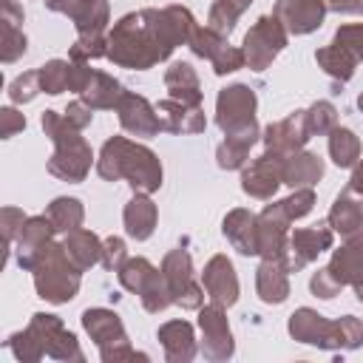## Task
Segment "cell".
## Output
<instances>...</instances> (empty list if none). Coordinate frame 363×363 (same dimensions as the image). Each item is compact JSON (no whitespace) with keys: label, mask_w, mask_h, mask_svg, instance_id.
I'll return each mask as SVG.
<instances>
[{"label":"cell","mask_w":363,"mask_h":363,"mask_svg":"<svg viewBox=\"0 0 363 363\" xmlns=\"http://www.w3.org/2000/svg\"><path fill=\"white\" fill-rule=\"evenodd\" d=\"M196 28V17L184 6L130 11L108 31V60L119 68L147 71L164 62L179 45H187Z\"/></svg>","instance_id":"obj_1"},{"label":"cell","mask_w":363,"mask_h":363,"mask_svg":"<svg viewBox=\"0 0 363 363\" xmlns=\"http://www.w3.org/2000/svg\"><path fill=\"white\" fill-rule=\"evenodd\" d=\"M96 173L105 182L125 179L133 193H156L162 187V162L159 156L125 136L105 139L99 156H96Z\"/></svg>","instance_id":"obj_2"},{"label":"cell","mask_w":363,"mask_h":363,"mask_svg":"<svg viewBox=\"0 0 363 363\" xmlns=\"http://www.w3.org/2000/svg\"><path fill=\"white\" fill-rule=\"evenodd\" d=\"M40 125L54 145V153L48 159V173L62 182H74V184L82 182L91 170L94 150L79 136V128H74L65 119V113H57V111H43Z\"/></svg>","instance_id":"obj_3"},{"label":"cell","mask_w":363,"mask_h":363,"mask_svg":"<svg viewBox=\"0 0 363 363\" xmlns=\"http://www.w3.org/2000/svg\"><path fill=\"white\" fill-rule=\"evenodd\" d=\"M31 275H34L37 295L48 303H68L71 298H77L79 281H82V272L71 264L65 247L57 241H48L40 250V255L34 258Z\"/></svg>","instance_id":"obj_4"},{"label":"cell","mask_w":363,"mask_h":363,"mask_svg":"<svg viewBox=\"0 0 363 363\" xmlns=\"http://www.w3.org/2000/svg\"><path fill=\"white\" fill-rule=\"evenodd\" d=\"M82 329L91 335V340L99 349V357L105 363H119V360H147V354L136 352L128 343V332L122 326V318L113 309H85L82 312Z\"/></svg>","instance_id":"obj_5"},{"label":"cell","mask_w":363,"mask_h":363,"mask_svg":"<svg viewBox=\"0 0 363 363\" xmlns=\"http://www.w3.org/2000/svg\"><path fill=\"white\" fill-rule=\"evenodd\" d=\"M116 275H119V284L128 292H136L142 298V306L150 315H159L173 303V292H170V286L162 275V267L156 269L147 258H142V255L130 258L128 255V261L116 269Z\"/></svg>","instance_id":"obj_6"},{"label":"cell","mask_w":363,"mask_h":363,"mask_svg":"<svg viewBox=\"0 0 363 363\" xmlns=\"http://www.w3.org/2000/svg\"><path fill=\"white\" fill-rule=\"evenodd\" d=\"M286 40H289V34L275 14L258 17L241 43L247 68L250 71H267L272 65V60L286 48Z\"/></svg>","instance_id":"obj_7"},{"label":"cell","mask_w":363,"mask_h":363,"mask_svg":"<svg viewBox=\"0 0 363 363\" xmlns=\"http://www.w3.org/2000/svg\"><path fill=\"white\" fill-rule=\"evenodd\" d=\"M255 108H258V99L250 85H244V82L227 85L218 91V99H216V125L221 128L224 136L252 130V128H258Z\"/></svg>","instance_id":"obj_8"},{"label":"cell","mask_w":363,"mask_h":363,"mask_svg":"<svg viewBox=\"0 0 363 363\" xmlns=\"http://www.w3.org/2000/svg\"><path fill=\"white\" fill-rule=\"evenodd\" d=\"M26 329L34 335V340L40 343V349H43L45 357L65 360V363H82V360H85V354H82V349H79L74 332H68L57 315L34 312Z\"/></svg>","instance_id":"obj_9"},{"label":"cell","mask_w":363,"mask_h":363,"mask_svg":"<svg viewBox=\"0 0 363 363\" xmlns=\"http://www.w3.org/2000/svg\"><path fill=\"white\" fill-rule=\"evenodd\" d=\"M162 275L173 292V303H179L182 309L199 312L204 306V286H199L193 281V258L187 250L176 247L162 258Z\"/></svg>","instance_id":"obj_10"},{"label":"cell","mask_w":363,"mask_h":363,"mask_svg":"<svg viewBox=\"0 0 363 363\" xmlns=\"http://www.w3.org/2000/svg\"><path fill=\"white\" fill-rule=\"evenodd\" d=\"M199 329H201V354L204 360H213V363H221V360H230L233 352H235V340H233V332H230V320H227V309L218 306V303H207L199 309Z\"/></svg>","instance_id":"obj_11"},{"label":"cell","mask_w":363,"mask_h":363,"mask_svg":"<svg viewBox=\"0 0 363 363\" xmlns=\"http://www.w3.org/2000/svg\"><path fill=\"white\" fill-rule=\"evenodd\" d=\"M332 241H335V230L329 227V221H318L315 227H301L289 233V244H286L281 264L286 267V272H301L320 252L332 250Z\"/></svg>","instance_id":"obj_12"},{"label":"cell","mask_w":363,"mask_h":363,"mask_svg":"<svg viewBox=\"0 0 363 363\" xmlns=\"http://www.w3.org/2000/svg\"><path fill=\"white\" fill-rule=\"evenodd\" d=\"M48 11L65 14L77 26V37H105L111 23L108 0H45Z\"/></svg>","instance_id":"obj_13"},{"label":"cell","mask_w":363,"mask_h":363,"mask_svg":"<svg viewBox=\"0 0 363 363\" xmlns=\"http://www.w3.org/2000/svg\"><path fill=\"white\" fill-rule=\"evenodd\" d=\"M284 162L286 156L281 153H272V150H264L250 167H244L241 173V190L252 199H272L275 190L284 184Z\"/></svg>","instance_id":"obj_14"},{"label":"cell","mask_w":363,"mask_h":363,"mask_svg":"<svg viewBox=\"0 0 363 363\" xmlns=\"http://www.w3.org/2000/svg\"><path fill=\"white\" fill-rule=\"evenodd\" d=\"M289 335L298 340V343H306V346H318V349H329L335 352L337 349V320H329L323 318L320 312L309 309V306H301L289 315V323H286Z\"/></svg>","instance_id":"obj_15"},{"label":"cell","mask_w":363,"mask_h":363,"mask_svg":"<svg viewBox=\"0 0 363 363\" xmlns=\"http://www.w3.org/2000/svg\"><path fill=\"white\" fill-rule=\"evenodd\" d=\"M264 150L281 153V156H292L298 150L306 147V142L312 139L309 128H306V111H295L278 122H269L264 128Z\"/></svg>","instance_id":"obj_16"},{"label":"cell","mask_w":363,"mask_h":363,"mask_svg":"<svg viewBox=\"0 0 363 363\" xmlns=\"http://www.w3.org/2000/svg\"><path fill=\"white\" fill-rule=\"evenodd\" d=\"M289 224L292 218L286 216L281 201L267 204L258 213V255L261 258H275V261L284 258L286 244H289Z\"/></svg>","instance_id":"obj_17"},{"label":"cell","mask_w":363,"mask_h":363,"mask_svg":"<svg viewBox=\"0 0 363 363\" xmlns=\"http://www.w3.org/2000/svg\"><path fill=\"white\" fill-rule=\"evenodd\" d=\"M116 116H119V125L122 130H128L130 136H139V139H150L162 130V119H159V111L142 96V94H133V91H125L119 105L113 108Z\"/></svg>","instance_id":"obj_18"},{"label":"cell","mask_w":363,"mask_h":363,"mask_svg":"<svg viewBox=\"0 0 363 363\" xmlns=\"http://www.w3.org/2000/svg\"><path fill=\"white\" fill-rule=\"evenodd\" d=\"M326 3L323 0H275L272 14L284 23L286 34H312L323 26L326 17Z\"/></svg>","instance_id":"obj_19"},{"label":"cell","mask_w":363,"mask_h":363,"mask_svg":"<svg viewBox=\"0 0 363 363\" xmlns=\"http://www.w3.org/2000/svg\"><path fill=\"white\" fill-rule=\"evenodd\" d=\"M201 286L207 292V298L224 309H230L235 301H238V275H235V267L227 255H213L207 264H204V272H201Z\"/></svg>","instance_id":"obj_20"},{"label":"cell","mask_w":363,"mask_h":363,"mask_svg":"<svg viewBox=\"0 0 363 363\" xmlns=\"http://www.w3.org/2000/svg\"><path fill=\"white\" fill-rule=\"evenodd\" d=\"M326 269L340 286H352L363 278V230L346 235V241L332 252Z\"/></svg>","instance_id":"obj_21"},{"label":"cell","mask_w":363,"mask_h":363,"mask_svg":"<svg viewBox=\"0 0 363 363\" xmlns=\"http://www.w3.org/2000/svg\"><path fill=\"white\" fill-rule=\"evenodd\" d=\"M162 349H164V360L167 363H190L199 352L196 343V332L190 320H167L159 326L156 332Z\"/></svg>","instance_id":"obj_22"},{"label":"cell","mask_w":363,"mask_h":363,"mask_svg":"<svg viewBox=\"0 0 363 363\" xmlns=\"http://www.w3.org/2000/svg\"><path fill=\"white\" fill-rule=\"evenodd\" d=\"M54 235H57V230H54V224H51V218L45 213L43 216H28L23 230H20V235H17V264L31 272L34 258L40 255V250L48 241H54Z\"/></svg>","instance_id":"obj_23"},{"label":"cell","mask_w":363,"mask_h":363,"mask_svg":"<svg viewBox=\"0 0 363 363\" xmlns=\"http://www.w3.org/2000/svg\"><path fill=\"white\" fill-rule=\"evenodd\" d=\"M221 233L233 244V250H238L241 255H258V216L255 213L244 207L230 210L221 221Z\"/></svg>","instance_id":"obj_24"},{"label":"cell","mask_w":363,"mask_h":363,"mask_svg":"<svg viewBox=\"0 0 363 363\" xmlns=\"http://www.w3.org/2000/svg\"><path fill=\"white\" fill-rule=\"evenodd\" d=\"M159 119H162V130L167 133H201L207 128L204 111L201 105H184L179 99H162L156 105Z\"/></svg>","instance_id":"obj_25"},{"label":"cell","mask_w":363,"mask_h":363,"mask_svg":"<svg viewBox=\"0 0 363 363\" xmlns=\"http://www.w3.org/2000/svg\"><path fill=\"white\" fill-rule=\"evenodd\" d=\"M156 221H159V210H156L150 193H133L130 201L122 210L125 233L133 241H147L153 235V230H156Z\"/></svg>","instance_id":"obj_26"},{"label":"cell","mask_w":363,"mask_h":363,"mask_svg":"<svg viewBox=\"0 0 363 363\" xmlns=\"http://www.w3.org/2000/svg\"><path fill=\"white\" fill-rule=\"evenodd\" d=\"M286 267L275 258H261L255 269V292L264 303H284L289 298V278Z\"/></svg>","instance_id":"obj_27"},{"label":"cell","mask_w":363,"mask_h":363,"mask_svg":"<svg viewBox=\"0 0 363 363\" xmlns=\"http://www.w3.org/2000/svg\"><path fill=\"white\" fill-rule=\"evenodd\" d=\"M326 221H329V227H332L335 233H340V235H352V233L363 230V193H354L352 187H346V190L335 199V204H332Z\"/></svg>","instance_id":"obj_28"},{"label":"cell","mask_w":363,"mask_h":363,"mask_svg":"<svg viewBox=\"0 0 363 363\" xmlns=\"http://www.w3.org/2000/svg\"><path fill=\"white\" fill-rule=\"evenodd\" d=\"M164 88L170 94V99H179L184 105H201V82H199V74L190 62H173L167 71H164Z\"/></svg>","instance_id":"obj_29"},{"label":"cell","mask_w":363,"mask_h":363,"mask_svg":"<svg viewBox=\"0 0 363 363\" xmlns=\"http://www.w3.org/2000/svg\"><path fill=\"white\" fill-rule=\"evenodd\" d=\"M62 247H65L71 264H74L79 272H88L94 264L102 261V241H99V235L91 233V230H82V227H79V230L65 233Z\"/></svg>","instance_id":"obj_30"},{"label":"cell","mask_w":363,"mask_h":363,"mask_svg":"<svg viewBox=\"0 0 363 363\" xmlns=\"http://www.w3.org/2000/svg\"><path fill=\"white\" fill-rule=\"evenodd\" d=\"M320 176H323V159L309 150H298L284 162V184H289L292 190L312 187L320 182Z\"/></svg>","instance_id":"obj_31"},{"label":"cell","mask_w":363,"mask_h":363,"mask_svg":"<svg viewBox=\"0 0 363 363\" xmlns=\"http://www.w3.org/2000/svg\"><path fill=\"white\" fill-rule=\"evenodd\" d=\"M261 139V130L252 128V130H241V133H233V136H224V142L216 147V162L221 170H244L247 167V156H250V147Z\"/></svg>","instance_id":"obj_32"},{"label":"cell","mask_w":363,"mask_h":363,"mask_svg":"<svg viewBox=\"0 0 363 363\" xmlns=\"http://www.w3.org/2000/svg\"><path fill=\"white\" fill-rule=\"evenodd\" d=\"M122 94H125V88H122L119 79H113V77L105 74V71H94L91 82H88V88L79 94V99H85L94 111H108V108H116V105H119Z\"/></svg>","instance_id":"obj_33"},{"label":"cell","mask_w":363,"mask_h":363,"mask_svg":"<svg viewBox=\"0 0 363 363\" xmlns=\"http://www.w3.org/2000/svg\"><path fill=\"white\" fill-rule=\"evenodd\" d=\"M329 156L337 167H354L360 162V139L354 130L335 125L329 130Z\"/></svg>","instance_id":"obj_34"},{"label":"cell","mask_w":363,"mask_h":363,"mask_svg":"<svg viewBox=\"0 0 363 363\" xmlns=\"http://www.w3.org/2000/svg\"><path fill=\"white\" fill-rule=\"evenodd\" d=\"M45 216L51 218V224H54L57 233H71V230H79V227H82L85 207H82L79 199L60 196V199H54V201L45 207Z\"/></svg>","instance_id":"obj_35"},{"label":"cell","mask_w":363,"mask_h":363,"mask_svg":"<svg viewBox=\"0 0 363 363\" xmlns=\"http://www.w3.org/2000/svg\"><path fill=\"white\" fill-rule=\"evenodd\" d=\"M315 60H318V65L337 82V85H346L352 77H354V60L346 54V51H340L337 45H323V48H318L315 51Z\"/></svg>","instance_id":"obj_36"},{"label":"cell","mask_w":363,"mask_h":363,"mask_svg":"<svg viewBox=\"0 0 363 363\" xmlns=\"http://www.w3.org/2000/svg\"><path fill=\"white\" fill-rule=\"evenodd\" d=\"M250 3H252V0H216V3L210 6L207 26H210L213 31H218V34L227 37V34L235 28L238 17L250 9Z\"/></svg>","instance_id":"obj_37"},{"label":"cell","mask_w":363,"mask_h":363,"mask_svg":"<svg viewBox=\"0 0 363 363\" xmlns=\"http://www.w3.org/2000/svg\"><path fill=\"white\" fill-rule=\"evenodd\" d=\"M37 74H40V88H43V94L57 96V94L68 91L71 60H48L45 65H40V68H37Z\"/></svg>","instance_id":"obj_38"},{"label":"cell","mask_w":363,"mask_h":363,"mask_svg":"<svg viewBox=\"0 0 363 363\" xmlns=\"http://www.w3.org/2000/svg\"><path fill=\"white\" fill-rule=\"evenodd\" d=\"M28 48V40L23 34V28L17 23H9V20H0V60L9 65V62H17Z\"/></svg>","instance_id":"obj_39"},{"label":"cell","mask_w":363,"mask_h":363,"mask_svg":"<svg viewBox=\"0 0 363 363\" xmlns=\"http://www.w3.org/2000/svg\"><path fill=\"white\" fill-rule=\"evenodd\" d=\"M187 45H190V51H193L196 57H201V60H210V62H213V60H216V57H218L230 43H227V37H224V34L213 31L210 26H204V28L199 26V28L193 31V37H190V43H187Z\"/></svg>","instance_id":"obj_40"},{"label":"cell","mask_w":363,"mask_h":363,"mask_svg":"<svg viewBox=\"0 0 363 363\" xmlns=\"http://www.w3.org/2000/svg\"><path fill=\"white\" fill-rule=\"evenodd\" d=\"M337 125V108L326 99H318L306 108V128L312 136H323Z\"/></svg>","instance_id":"obj_41"},{"label":"cell","mask_w":363,"mask_h":363,"mask_svg":"<svg viewBox=\"0 0 363 363\" xmlns=\"http://www.w3.org/2000/svg\"><path fill=\"white\" fill-rule=\"evenodd\" d=\"M332 45H337L340 51H346L354 62L363 60V23H352V26H340L332 37Z\"/></svg>","instance_id":"obj_42"},{"label":"cell","mask_w":363,"mask_h":363,"mask_svg":"<svg viewBox=\"0 0 363 363\" xmlns=\"http://www.w3.org/2000/svg\"><path fill=\"white\" fill-rule=\"evenodd\" d=\"M40 91H43V88H40V74H37V71H23V74H17V77L11 79V85H9V99H11L14 105H26V102H31Z\"/></svg>","instance_id":"obj_43"},{"label":"cell","mask_w":363,"mask_h":363,"mask_svg":"<svg viewBox=\"0 0 363 363\" xmlns=\"http://www.w3.org/2000/svg\"><path fill=\"white\" fill-rule=\"evenodd\" d=\"M9 349H11V354H14L20 363H37V360L45 357L43 349H40V343L34 340V335H31L28 329L14 332V335L9 337Z\"/></svg>","instance_id":"obj_44"},{"label":"cell","mask_w":363,"mask_h":363,"mask_svg":"<svg viewBox=\"0 0 363 363\" xmlns=\"http://www.w3.org/2000/svg\"><path fill=\"white\" fill-rule=\"evenodd\" d=\"M363 346V320L354 315L337 318V349H360Z\"/></svg>","instance_id":"obj_45"},{"label":"cell","mask_w":363,"mask_h":363,"mask_svg":"<svg viewBox=\"0 0 363 363\" xmlns=\"http://www.w3.org/2000/svg\"><path fill=\"white\" fill-rule=\"evenodd\" d=\"M281 204H284L286 216H289L292 221H298V218H303V216L312 213V207H315V193H312V187H298V190H292V196L281 199Z\"/></svg>","instance_id":"obj_46"},{"label":"cell","mask_w":363,"mask_h":363,"mask_svg":"<svg viewBox=\"0 0 363 363\" xmlns=\"http://www.w3.org/2000/svg\"><path fill=\"white\" fill-rule=\"evenodd\" d=\"M26 213L23 210H17V207H3L0 210V227H3V241H6V252H9V247L17 241V235H20V230H23V224H26Z\"/></svg>","instance_id":"obj_47"},{"label":"cell","mask_w":363,"mask_h":363,"mask_svg":"<svg viewBox=\"0 0 363 363\" xmlns=\"http://www.w3.org/2000/svg\"><path fill=\"white\" fill-rule=\"evenodd\" d=\"M125 261H128V247H125V241H122L119 235L105 238V241H102V261H99V264H102L105 269L116 272Z\"/></svg>","instance_id":"obj_48"},{"label":"cell","mask_w":363,"mask_h":363,"mask_svg":"<svg viewBox=\"0 0 363 363\" xmlns=\"http://www.w3.org/2000/svg\"><path fill=\"white\" fill-rule=\"evenodd\" d=\"M247 62H244V51L241 48H235V45H227L216 60H213V74L216 77H224V74H233V71H238V68H244Z\"/></svg>","instance_id":"obj_49"},{"label":"cell","mask_w":363,"mask_h":363,"mask_svg":"<svg viewBox=\"0 0 363 363\" xmlns=\"http://www.w3.org/2000/svg\"><path fill=\"white\" fill-rule=\"evenodd\" d=\"M309 289H312V295H318V298H323V301H332L343 286L329 275V269L323 267V269H318L312 278H309Z\"/></svg>","instance_id":"obj_50"},{"label":"cell","mask_w":363,"mask_h":363,"mask_svg":"<svg viewBox=\"0 0 363 363\" xmlns=\"http://www.w3.org/2000/svg\"><path fill=\"white\" fill-rule=\"evenodd\" d=\"M23 128H26V116H23L17 108H11V105L0 108V136H3V139H11V136L20 133Z\"/></svg>","instance_id":"obj_51"},{"label":"cell","mask_w":363,"mask_h":363,"mask_svg":"<svg viewBox=\"0 0 363 363\" xmlns=\"http://www.w3.org/2000/svg\"><path fill=\"white\" fill-rule=\"evenodd\" d=\"M65 119H68L74 128L85 130V128L91 125V119H94V108H91L85 99H74V102H68V108H65Z\"/></svg>","instance_id":"obj_52"},{"label":"cell","mask_w":363,"mask_h":363,"mask_svg":"<svg viewBox=\"0 0 363 363\" xmlns=\"http://www.w3.org/2000/svg\"><path fill=\"white\" fill-rule=\"evenodd\" d=\"M91 77H94V68H91L88 62L71 60V74H68V91H74V94H82V91L88 88Z\"/></svg>","instance_id":"obj_53"},{"label":"cell","mask_w":363,"mask_h":363,"mask_svg":"<svg viewBox=\"0 0 363 363\" xmlns=\"http://www.w3.org/2000/svg\"><path fill=\"white\" fill-rule=\"evenodd\" d=\"M335 14H363V0H323Z\"/></svg>","instance_id":"obj_54"},{"label":"cell","mask_w":363,"mask_h":363,"mask_svg":"<svg viewBox=\"0 0 363 363\" xmlns=\"http://www.w3.org/2000/svg\"><path fill=\"white\" fill-rule=\"evenodd\" d=\"M23 9L14 3V0H0V20H9V23H23Z\"/></svg>","instance_id":"obj_55"},{"label":"cell","mask_w":363,"mask_h":363,"mask_svg":"<svg viewBox=\"0 0 363 363\" xmlns=\"http://www.w3.org/2000/svg\"><path fill=\"white\" fill-rule=\"evenodd\" d=\"M346 187H352L354 193H363V159L352 167V179H349V184Z\"/></svg>","instance_id":"obj_56"},{"label":"cell","mask_w":363,"mask_h":363,"mask_svg":"<svg viewBox=\"0 0 363 363\" xmlns=\"http://www.w3.org/2000/svg\"><path fill=\"white\" fill-rule=\"evenodd\" d=\"M352 289H354V298H357V301L363 303V278H360L357 284H352Z\"/></svg>","instance_id":"obj_57"},{"label":"cell","mask_w":363,"mask_h":363,"mask_svg":"<svg viewBox=\"0 0 363 363\" xmlns=\"http://www.w3.org/2000/svg\"><path fill=\"white\" fill-rule=\"evenodd\" d=\"M357 108H360V111H363V94H360V96H357Z\"/></svg>","instance_id":"obj_58"}]
</instances>
